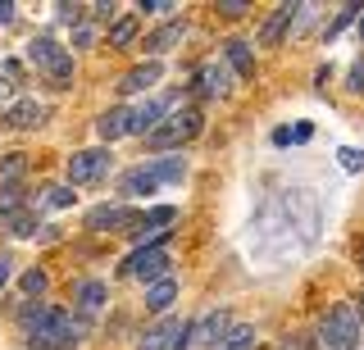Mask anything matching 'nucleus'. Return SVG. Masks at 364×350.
<instances>
[{
	"instance_id": "nucleus-41",
	"label": "nucleus",
	"mask_w": 364,
	"mask_h": 350,
	"mask_svg": "<svg viewBox=\"0 0 364 350\" xmlns=\"http://www.w3.org/2000/svg\"><path fill=\"white\" fill-rule=\"evenodd\" d=\"M278 350H305V337H287V341H282Z\"/></svg>"
},
{
	"instance_id": "nucleus-25",
	"label": "nucleus",
	"mask_w": 364,
	"mask_h": 350,
	"mask_svg": "<svg viewBox=\"0 0 364 350\" xmlns=\"http://www.w3.org/2000/svg\"><path fill=\"white\" fill-rule=\"evenodd\" d=\"M360 18H364V5H355V0H350V5H341V9H337V18L323 28V41H333L346 23H360Z\"/></svg>"
},
{
	"instance_id": "nucleus-23",
	"label": "nucleus",
	"mask_w": 364,
	"mask_h": 350,
	"mask_svg": "<svg viewBox=\"0 0 364 350\" xmlns=\"http://www.w3.org/2000/svg\"><path fill=\"white\" fill-rule=\"evenodd\" d=\"M314 350H346L341 346V337H337V319H333V310L318 319V327H314Z\"/></svg>"
},
{
	"instance_id": "nucleus-33",
	"label": "nucleus",
	"mask_w": 364,
	"mask_h": 350,
	"mask_svg": "<svg viewBox=\"0 0 364 350\" xmlns=\"http://www.w3.org/2000/svg\"><path fill=\"white\" fill-rule=\"evenodd\" d=\"M55 9H60V18H64V23L82 28V14H87V5H55Z\"/></svg>"
},
{
	"instance_id": "nucleus-34",
	"label": "nucleus",
	"mask_w": 364,
	"mask_h": 350,
	"mask_svg": "<svg viewBox=\"0 0 364 350\" xmlns=\"http://www.w3.org/2000/svg\"><path fill=\"white\" fill-rule=\"evenodd\" d=\"M136 9H146V14H173V0H141V5H136Z\"/></svg>"
},
{
	"instance_id": "nucleus-31",
	"label": "nucleus",
	"mask_w": 364,
	"mask_h": 350,
	"mask_svg": "<svg viewBox=\"0 0 364 350\" xmlns=\"http://www.w3.org/2000/svg\"><path fill=\"white\" fill-rule=\"evenodd\" d=\"M337 160H341V168H346V173H360V168H364V155H360V151H350V146H341Z\"/></svg>"
},
{
	"instance_id": "nucleus-8",
	"label": "nucleus",
	"mask_w": 364,
	"mask_h": 350,
	"mask_svg": "<svg viewBox=\"0 0 364 350\" xmlns=\"http://www.w3.org/2000/svg\"><path fill=\"white\" fill-rule=\"evenodd\" d=\"M178 219V209L173 205H155L151 214H141V219H136L132 223V241L136 246H151V241H164V236H168V223H173Z\"/></svg>"
},
{
	"instance_id": "nucleus-27",
	"label": "nucleus",
	"mask_w": 364,
	"mask_h": 350,
	"mask_svg": "<svg viewBox=\"0 0 364 350\" xmlns=\"http://www.w3.org/2000/svg\"><path fill=\"white\" fill-rule=\"evenodd\" d=\"M23 200H28V196H23V187L18 182H5V187H0V219L14 214V209H23Z\"/></svg>"
},
{
	"instance_id": "nucleus-21",
	"label": "nucleus",
	"mask_w": 364,
	"mask_h": 350,
	"mask_svg": "<svg viewBox=\"0 0 364 350\" xmlns=\"http://www.w3.org/2000/svg\"><path fill=\"white\" fill-rule=\"evenodd\" d=\"M128 119H132V109H109V114L96 119V132H100L105 141H119L123 132H128Z\"/></svg>"
},
{
	"instance_id": "nucleus-24",
	"label": "nucleus",
	"mask_w": 364,
	"mask_h": 350,
	"mask_svg": "<svg viewBox=\"0 0 364 350\" xmlns=\"http://www.w3.org/2000/svg\"><path fill=\"white\" fill-rule=\"evenodd\" d=\"M250 346H255V327H250V323H232V327H228V337L214 350H250Z\"/></svg>"
},
{
	"instance_id": "nucleus-13",
	"label": "nucleus",
	"mask_w": 364,
	"mask_h": 350,
	"mask_svg": "<svg viewBox=\"0 0 364 350\" xmlns=\"http://www.w3.org/2000/svg\"><path fill=\"white\" fill-rule=\"evenodd\" d=\"M228 87H232V69H228V60H205L200 69V96H228Z\"/></svg>"
},
{
	"instance_id": "nucleus-40",
	"label": "nucleus",
	"mask_w": 364,
	"mask_h": 350,
	"mask_svg": "<svg viewBox=\"0 0 364 350\" xmlns=\"http://www.w3.org/2000/svg\"><path fill=\"white\" fill-rule=\"evenodd\" d=\"M310 137H314L310 123H296V128H291V141H310Z\"/></svg>"
},
{
	"instance_id": "nucleus-19",
	"label": "nucleus",
	"mask_w": 364,
	"mask_h": 350,
	"mask_svg": "<svg viewBox=\"0 0 364 350\" xmlns=\"http://www.w3.org/2000/svg\"><path fill=\"white\" fill-rule=\"evenodd\" d=\"M173 300H178V282L173 278H159V282L146 287V310H151V314H168Z\"/></svg>"
},
{
	"instance_id": "nucleus-30",
	"label": "nucleus",
	"mask_w": 364,
	"mask_h": 350,
	"mask_svg": "<svg viewBox=\"0 0 364 350\" xmlns=\"http://www.w3.org/2000/svg\"><path fill=\"white\" fill-rule=\"evenodd\" d=\"M46 287H50V282H46L41 268H28V273H23V291H28V296H46Z\"/></svg>"
},
{
	"instance_id": "nucleus-9",
	"label": "nucleus",
	"mask_w": 364,
	"mask_h": 350,
	"mask_svg": "<svg viewBox=\"0 0 364 350\" xmlns=\"http://www.w3.org/2000/svg\"><path fill=\"white\" fill-rule=\"evenodd\" d=\"M168 114H173V109H168V100H141V105L132 109V119H128V132H132V137H151V132Z\"/></svg>"
},
{
	"instance_id": "nucleus-4",
	"label": "nucleus",
	"mask_w": 364,
	"mask_h": 350,
	"mask_svg": "<svg viewBox=\"0 0 364 350\" xmlns=\"http://www.w3.org/2000/svg\"><path fill=\"white\" fill-rule=\"evenodd\" d=\"M200 128H205V123H200V109H173V114L159 123L146 141H151L155 151H178V146H187Z\"/></svg>"
},
{
	"instance_id": "nucleus-43",
	"label": "nucleus",
	"mask_w": 364,
	"mask_h": 350,
	"mask_svg": "<svg viewBox=\"0 0 364 350\" xmlns=\"http://www.w3.org/2000/svg\"><path fill=\"white\" fill-rule=\"evenodd\" d=\"M360 264H364V241H360Z\"/></svg>"
},
{
	"instance_id": "nucleus-10",
	"label": "nucleus",
	"mask_w": 364,
	"mask_h": 350,
	"mask_svg": "<svg viewBox=\"0 0 364 350\" xmlns=\"http://www.w3.org/2000/svg\"><path fill=\"white\" fill-rule=\"evenodd\" d=\"M73 310H77V319H96V314L105 310V282H100V278H82V282H77Z\"/></svg>"
},
{
	"instance_id": "nucleus-15",
	"label": "nucleus",
	"mask_w": 364,
	"mask_h": 350,
	"mask_svg": "<svg viewBox=\"0 0 364 350\" xmlns=\"http://www.w3.org/2000/svg\"><path fill=\"white\" fill-rule=\"evenodd\" d=\"M296 14H301V5H278L269 14V23L259 28V46H273V41H282L287 37V28L296 23Z\"/></svg>"
},
{
	"instance_id": "nucleus-26",
	"label": "nucleus",
	"mask_w": 364,
	"mask_h": 350,
	"mask_svg": "<svg viewBox=\"0 0 364 350\" xmlns=\"http://www.w3.org/2000/svg\"><path fill=\"white\" fill-rule=\"evenodd\" d=\"M132 37H136V18H132V14H128V18H119V23L109 28V46H114V50L132 46Z\"/></svg>"
},
{
	"instance_id": "nucleus-39",
	"label": "nucleus",
	"mask_w": 364,
	"mask_h": 350,
	"mask_svg": "<svg viewBox=\"0 0 364 350\" xmlns=\"http://www.w3.org/2000/svg\"><path fill=\"white\" fill-rule=\"evenodd\" d=\"M9 278H14V259H9V255H0V287H5Z\"/></svg>"
},
{
	"instance_id": "nucleus-17",
	"label": "nucleus",
	"mask_w": 364,
	"mask_h": 350,
	"mask_svg": "<svg viewBox=\"0 0 364 350\" xmlns=\"http://www.w3.org/2000/svg\"><path fill=\"white\" fill-rule=\"evenodd\" d=\"M223 60H228V69H232L237 77H250V73H255V50H250V41H242V37L223 41Z\"/></svg>"
},
{
	"instance_id": "nucleus-35",
	"label": "nucleus",
	"mask_w": 364,
	"mask_h": 350,
	"mask_svg": "<svg viewBox=\"0 0 364 350\" xmlns=\"http://www.w3.org/2000/svg\"><path fill=\"white\" fill-rule=\"evenodd\" d=\"M0 73H5V82H9V87H18V82H23V64H18V60H5V64H0Z\"/></svg>"
},
{
	"instance_id": "nucleus-5",
	"label": "nucleus",
	"mask_w": 364,
	"mask_h": 350,
	"mask_svg": "<svg viewBox=\"0 0 364 350\" xmlns=\"http://www.w3.org/2000/svg\"><path fill=\"white\" fill-rule=\"evenodd\" d=\"M168 246L164 241H151V246H136V251L123 259V278H141V282H159L168 278Z\"/></svg>"
},
{
	"instance_id": "nucleus-6",
	"label": "nucleus",
	"mask_w": 364,
	"mask_h": 350,
	"mask_svg": "<svg viewBox=\"0 0 364 350\" xmlns=\"http://www.w3.org/2000/svg\"><path fill=\"white\" fill-rule=\"evenodd\" d=\"M114 155L109 151H77L68 155V187H87V182H100L109 173Z\"/></svg>"
},
{
	"instance_id": "nucleus-28",
	"label": "nucleus",
	"mask_w": 364,
	"mask_h": 350,
	"mask_svg": "<svg viewBox=\"0 0 364 350\" xmlns=\"http://www.w3.org/2000/svg\"><path fill=\"white\" fill-rule=\"evenodd\" d=\"M73 196H77L73 187H46V205H50V209H68Z\"/></svg>"
},
{
	"instance_id": "nucleus-32",
	"label": "nucleus",
	"mask_w": 364,
	"mask_h": 350,
	"mask_svg": "<svg viewBox=\"0 0 364 350\" xmlns=\"http://www.w3.org/2000/svg\"><path fill=\"white\" fill-rule=\"evenodd\" d=\"M346 92L350 96H364V60L350 64V77H346Z\"/></svg>"
},
{
	"instance_id": "nucleus-29",
	"label": "nucleus",
	"mask_w": 364,
	"mask_h": 350,
	"mask_svg": "<svg viewBox=\"0 0 364 350\" xmlns=\"http://www.w3.org/2000/svg\"><path fill=\"white\" fill-rule=\"evenodd\" d=\"M23 168H28V160H23V155H9V160L0 164V187H5V182H18Z\"/></svg>"
},
{
	"instance_id": "nucleus-12",
	"label": "nucleus",
	"mask_w": 364,
	"mask_h": 350,
	"mask_svg": "<svg viewBox=\"0 0 364 350\" xmlns=\"http://www.w3.org/2000/svg\"><path fill=\"white\" fill-rule=\"evenodd\" d=\"M228 327H232V319H228L223 310H210L196 327H191V341H200V346H210V350H214V346H219L223 337H228Z\"/></svg>"
},
{
	"instance_id": "nucleus-44",
	"label": "nucleus",
	"mask_w": 364,
	"mask_h": 350,
	"mask_svg": "<svg viewBox=\"0 0 364 350\" xmlns=\"http://www.w3.org/2000/svg\"><path fill=\"white\" fill-rule=\"evenodd\" d=\"M360 37H364V18H360Z\"/></svg>"
},
{
	"instance_id": "nucleus-36",
	"label": "nucleus",
	"mask_w": 364,
	"mask_h": 350,
	"mask_svg": "<svg viewBox=\"0 0 364 350\" xmlns=\"http://www.w3.org/2000/svg\"><path fill=\"white\" fill-rule=\"evenodd\" d=\"M219 9H223L228 18H242V14H246L250 5H246V0H219Z\"/></svg>"
},
{
	"instance_id": "nucleus-11",
	"label": "nucleus",
	"mask_w": 364,
	"mask_h": 350,
	"mask_svg": "<svg viewBox=\"0 0 364 350\" xmlns=\"http://www.w3.org/2000/svg\"><path fill=\"white\" fill-rule=\"evenodd\" d=\"M132 214H128V205H96L87 214V228L91 232H109V228H119V232H132Z\"/></svg>"
},
{
	"instance_id": "nucleus-14",
	"label": "nucleus",
	"mask_w": 364,
	"mask_h": 350,
	"mask_svg": "<svg viewBox=\"0 0 364 350\" xmlns=\"http://www.w3.org/2000/svg\"><path fill=\"white\" fill-rule=\"evenodd\" d=\"M159 60H146V64H136V69H128L123 73V82H119V92L123 96H136V92H151V87L159 82Z\"/></svg>"
},
{
	"instance_id": "nucleus-3",
	"label": "nucleus",
	"mask_w": 364,
	"mask_h": 350,
	"mask_svg": "<svg viewBox=\"0 0 364 350\" xmlns=\"http://www.w3.org/2000/svg\"><path fill=\"white\" fill-rule=\"evenodd\" d=\"M28 60L37 64L55 87H73V55H68L55 37H32L28 41Z\"/></svg>"
},
{
	"instance_id": "nucleus-37",
	"label": "nucleus",
	"mask_w": 364,
	"mask_h": 350,
	"mask_svg": "<svg viewBox=\"0 0 364 350\" xmlns=\"http://www.w3.org/2000/svg\"><path fill=\"white\" fill-rule=\"evenodd\" d=\"M14 14H18V5H14V0H0V28H5V23H14Z\"/></svg>"
},
{
	"instance_id": "nucleus-2",
	"label": "nucleus",
	"mask_w": 364,
	"mask_h": 350,
	"mask_svg": "<svg viewBox=\"0 0 364 350\" xmlns=\"http://www.w3.org/2000/svg\"><path fill=\"white\" fill-rule=\"evenodd\" d=\"M182 177H187V160H182V155H159V160L136 164L119 177V196L136 200V196H151V191L168 187V182H182Z\"/></svg>"
},
{
	"instance_id": "nucleus-7",
	"label": "nucleus",
	"mask_w": 364,
	"mask_h": 350,
	"mask_svg": "<svg viewBox=\"0 0 364 350\" xmlns=\"http://www.w3.org/2000/svg\"><path fill=\"white\" fill-rule=\"evenodd\" d=\"M187 346H191V327L182 319H164L141 337V350H187Z\"/></svg>"
},
{
	"instance_id": "nucleus-45",
	"label": "nucleus",
	"mask_w": 364,
	"mask_h": 350,
	"mask_svg": "<svg viewBox=\"0 0 364 350\" xmlns=\"http://www.w3.org/2000/svg\"><path fill=\"white\" fill-rule=\"evenodd\" d=\"M360 300H364V296H360Z\"/></svg>"
},
{
	"instance_id": "nucleus-16",
	"label": "nucleus",
	"mask_w": 364,
	"mask_h": 350,
	"mask_svg": "<svg viewBox=\"0 0 364 350\" xmlns=\"http://www.w3.org/2000/svg\"><path fill=\"white\" fill-rule=\"evenodd\" d=\"M182 37H187V23H182V18H168L164 28H155L151 37H146V55H151V60H155V55L173 50V46H178Z\"/></svg>"
},
{
	"instance_id": "nucleus-1",
	"label": "nucleus",
	"mask_w": 364,
	"mask_h": 350,
	"mask_svg": "<svg viewBox=\"0 0 364 350\" xmlns=\"http://www.w3.org/2000/svg\"><path fill=\"white\" fill-rule=\"evenodd\" d=\"M23 327H28L32 350H73L82 341V319H73L68 310H55V305H28Z\"/></svg>"
},
{
	"instance_id": "nucleus-42",
	"label": "nucleus",
	"mask_w": 364,
	"mask_h": 350,
	"mask_svg": "<svg viewBox=\"0 0 364 350\" xmlns=\"http://www.w3.org/2000/svg\"><path fill=\"white\" fill-rule=\"evenodd\" d=\"M9 96V82H0V100H5Z\"/></svg>"
},
{
	"instance_id": "nucleus-38",
	"label": "nucleus",
	"mask_w": 364,
	"mask_h": 350,
	"mask_svg": "<svg viewBox=\"0 0 364 350\" xmlns=\"http://www.w3.org/2000/svg\"><path fill=\"white\" fill-rule=\"evenodd\" d=\"M91 41H96V32H91L87 23H82V28H73V46H91Z\"/></svg>"
},
{
	"instance_id": "nucleus-22",
	"label": "nucleus",
	"mask_w": 364,
	"mask_h": 350,
	"mask_svg": "<svg viewBox=\"0 0 364 350\" xmlns=\"http://www.w3.org/2000/svg\"><path fill=\"white\" fill-rule=\"evenodd\" d=\"M0 228L14 232V236H32V232H37V209L23 205V209H14V214H5V219H0Z\"/></svg>"
},
{
	"instance_id": "nucleus-18",
	"label": "nucleus",
	"mask_w": 364,
	"mask_h": 350,
	"mask_svg": "<svg viewBox=\"0 0 364 350\" xmlns=\"http://www.w3.org/2000/svg\"><path fill=\"white\" fill-rule=\"evenodd\" d=\"M41 119H46V105H37V100H14V105L5 109V123H9V128H18V132L37 128Z\"/></svg>"
},
{
	"instance_id": "nucleus-20",
	"label": "nucleus",
	"mask_w": 364,
	"mask_h": 350,
	"mask_svg": "<svg viewBox=\"0 0 364 350\" xmlns=\"http://www.w3.org/2000/svg\"><path fill=\"white\" fill-rule=\"evenodd\" d=\"M333 319H337V337H341V346H346V350H360V319H355V310H350V305H337Z\"/></svg>"
}]
</instances>
